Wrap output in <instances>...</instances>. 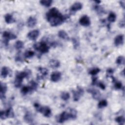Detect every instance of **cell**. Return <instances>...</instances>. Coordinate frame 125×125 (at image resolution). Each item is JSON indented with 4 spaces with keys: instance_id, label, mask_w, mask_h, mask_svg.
I'll use <instances>...</instances> for the list:
<instances>
[{
    "instance_id": "37",
    "label": "cell",
    "mask_w": 125,
    "mask_h": 125,
    "mask_svg": "<svg viewBox=\"0 0 125 125\" xmlns=\"http://www.w3.org/2000/svg\"><path fill=\"white\" fill-rule=\"evenodd\" d=\"M116 82L114 85V88L116 89H122L123 88V85L120 82Z\"/></svg>"
},
{
    "instance_id": "21",
    "label": "cell",
    "mask_w": 125,
    "mask_h": 125,
    "mask_svg": "<svg viewBox=\"0 0 125 125\" xmlns=\"http://www.w3.org/2000/svg\"><path fill=\"white\" fill-rule=\"evenodd\" d=\"M9 73V70L7 67H4L1 70V77L3 78H6L8 77Z\"/></svg>"
},
{
    "instance_id": "36",
    "label": "cell",
    "mask_w": 125,
    "mask_h": 125,
    "mask_svg": "<svg viewBox=\"0 0 125 125\" xmlns=\"http://www.w3.org/2000/svg\"><path fill=\"white\" fill-rule=\"evenodd\" d=\"M94 9L97 12L98 14H103L104 13V9L100 6L96 5L94 6Z\"/></svg>"
},
{
    "instance_id": "7",
    "label": "cell",
    "mask_w": 125,
    "mask_h": 125,
    "mask_svg": "<svg viewBox=\"0 0 125 125\" xmlns=\"http://www.w3.org/2000/svg\"><path fill=\"white\" fill-rule=\"evenodd\" d=\"M87 91L88 93L91 94L92 97L94 99L97 100L101 98V93L99 90L97 89L90 88V89H88L87 90Z\"/></svg>"
},
{
    "instance_id": "35",
    "label": "cell",
    "mask_w": 125,
    "mask_h": 125,
    "mask_svg": "<svg viewBox=\"0 0 125 125\" xmlns=\"http://www.w3.org/2000/svg\"><path fill=\"white\" fill-rule=\"evenodd\" d=\"M30 91V89L29 86H24L21 89V93L23 95L26 94H27Z\"/></svg>"
},
{
    "instance_id": "44",
    "label": "cell",
    "mask_w": 125,
    "mask_h": 125,
    "mask_svg": "<svg viewBox=\"0 0 125 125\" xmlns=\"http://www.w3.org/2000/svg\"><path fill=\"white\" fill-rule=\"evenodd\" d=\"M120 5L121 7L125 9V1H120L119 2Z\"/></svg>"
},
{
    "instance_id": "18",
    "label": "cell",
    "mask_w": 125,
    "mask_h": 125,
    "mask_svg": "<svg viewBox=\"0 0 125 125\" xmlns=\"http://www.w3.org/2000/svg\"><path fill=\"white\" fill-rule=\"evenodd\" d=\"M5 19L6 22L8 24L16 22L15 19L13 17L12 15L10 14H7L5 16Z\"/></svg>"
},
{
    "instance_id": "27",
    "label": "cell",
    "mask_w": 125,
    "mask_h": 125,
    "mask_svg": "<svg viewBox=\"0 0 125 125\" xmlns=\"http://www.w3.org/2000/svg\"><path fill=\"white\" fill-rule=\"evenodd\" d=\"M116 64L119 65H125V57L123 56H120L117 58L116 61Z\"/></svg>"
},
{
    "instance_id": "40",
    "label": "cell",
    "mask_w": 125,
    "mask_h": 125,
    "mask_svg": "<svg viewBox=\"0 0 125 125\" xmlns=\"http://www.w3.org/2000/svg\"><path fill=\"white\" fill-rule=\"evenodd\" d=\"M96 85H97V86L102 89L103 90H105L106 89V86L105 85L101 82H97Z\"/></svg>"
},
{
    "instance_id": "9",
    "label": "cell",
    "mask_w": 125,
    "mask_h": 125,
    "mask_svg": "<svg viewBox=\"0 0 125 125\" xmlns=\"http://www.w3.org/2000/svg\"><path fill=\"white\" fill-rule=\"evenodd\" d=\"M83 8V5L80 2H76L70 8V12L74 14L76 11L80 10Z\"/></svg>"
},
{
    "instance_id": "19",
    "label": "cell",
    "mask_w": 125,
    "mask_h": 125,
    "mask_svg": "<svg viewBox=\"0 0 125 125\" xmlns=\"http://www.w3.org/2000/svg\"><path fill=\"white\" fill-rule=\"evenodd\" d=\"M72 93H73V100L75 102H77L78 101L81 96H82V95L78 91H75V90H72Z\"/></svg>"
},
{
    "instance_id": "20",
    "label": "cell",
    "mask_w": 125,
    "mask_h": 125,
    "mask_svg": "<svg viewBox=\"0 0 125 125\" xmlns=\"http://www.w3.org/2000/svg\"><path fill=\"white\" fill-rule=\"evenodd\" d=\"M29 87L30 89V91H34L37 89L38 88V84L35 82L34 81H31L29 83Z\"/></svg>"
},
{
    "instance_id": "32",
    "label": "cell",
    "mask_w": 125,
    "mask_h": 125,
    "mask_svg": "<svg viewBox=\"0 0 125 125\" xmlns=\"http://www.w3.org/2000/svg\"><path fill=\"white\" fill-rule=\"evenodd\" d=\"M35 54L34 51L31 50H26L24 53V56L25 58H30L32 57Z\"/></svg>"
},
{
    "instance_id": "46",
    "label": "cell",
    "mask_w": 125,
    "mask_h": 125,
    "mask_svg": "<svg viewBox=\"0 0 125 125\" xmlns=\"http://www.w3.org/2000/svg\"><path fill=\"white\" fill-rule=\"evenodd\" d=\"M95 2L97 4H100L101 3V1H95Z\"/></svg>"
},
{
    "instance_id": "26",
    "label": "cell",
    "mask_w": 125,
    "mask_h": 125,
    "mask_svg": "<svg viewBox=\"0 0 125 125\" xmlns=\"http://www.w3.org/2000/svg\"><path fill=\"white\" fill-rule=\"evenodd\" d=\"M23 79L19 78L18 77H16L15 80L14 81V86L16 87L19 88L22 85V82H23Z\"/></svg>"
},
{
    "instance_id": "14",
    "label": "cell",
    "mask_w": 125,
    "mask_h": 125,
    "mask_svg": "<svg viewBox=\"0 0 125 125\" xmlns=\"http://www.w3.org/2000/svg\"><path fill=\"white\" fill-rule=\"evenodd\" d=\"M49 65L52 69H57L60 67V62L57 60L52 59L49 62Z\"/></svg>"
},
{
    "instance_id": "25",
    "label": "cell",
    "mask_w": 125,
    "mask_h": 125,
    "mask_svg": "<svg viewBox=\"0 0 125 125\" xmlns=\"http://www.w3.org/2000/svg\"><path fill=\"white\" fill-rule=\"evenodd\" d=\"M116 20V15L113 12H110L108 17V20L110 23L115 22Z\"/></svg>"
},
{
    "instance_id": "39",
    "label": "cell",
    "mask_w": 125,
    "mask_h": 125,
    "mask_svg": "<svg viewBox=\"0 0 125 125\" xmlns=\"http://www.w3.org/2000/svg\"><path fill=\"white\" fill-rule=\"evenodd\" d=\"M114 73V70L111 68L107 70V76H109L110 77L112 75V74Z\"/></svg>"
},
{
    "instance_id": "6",
    "label": "cell",
    "mask_w": 125,
    "mask_h": 125,
    "mask_svg": "<svg viewBox=\"0 0 125 125\" xmlns=\"http://www.w3.org/2000/svg\"><path fill=\"white\" fill-rule=\"evenodd\" d=\"M40 31L37 29L33 30L29 32L27 35V38L31 41H35L39 36Z\"/></svg>"
},
{
    "instance_id": "34",
    "label": "cell",
    "mask_w": 125,
    "mask_h": 125,
    "mask_svg": "<svg viewBox=\"0 0 125 125\" xmlns=\"http://www.w3.org/2000/svg\"><path fill=\"white\" fill-rule=\"evenodd\" d=\"M108 105V102L106 100H103L100 101L98 104V107L99 109H102L106 107H107Z\"/></svg>"
},
{
    "instance_id": "3",
    "label": "cell",
    "mask_w": 125,
    "mask_h": 125,
    "mask_svg": "<svg viewBox=\"0 0 125 125\" xmlns=\"http://www.w3.org/2000/svg\"><path fill=\"white\" fill-rule=\"evenodd\" d=\"M33 48L36 50H37L43 54L48 52L49 50V46L47 45V43L44 41L34 44L33 45Z\"/></svg>"
},
{
    "instance_id": "11",
    "label": "cell",
    "mask_w": 125,
    "mask_h": 125,
    "mask_svg": "<svg viewBox=\"0 0 125 125\" xmlns=\"http://www.w3.org/2000/svg\"><path fill=\"white\" fill-rule=\"evenodd\" d=\"M8 90V87L6 84L1 83V92H0V98L1 100L6 98V93Z\"/></svg>"
},
{
    "instance_id": "5",
    "label": "cell",
    "mask_w": 125,
    "mask_h": 125,
    "mask_svg": "<svg viewBox=\"0 0 125 125\" xmlns=\"http://www.w3.org/2000/svg\"><path fill=\"white\" fill-rule=\"evenodd\" d=\"M56 119L57 122L60 123H63L69 119H70V113L67 111L62 112L56 118Z\"/></svg>"
},
{
    "instance_id": "22",
    "label": "cell",
    "mask_w": 125,
    "mask_h": 125,
    "mask_svg": "<svg viewBox=\"0 0 125 125\" xmlns=\"http://www.w3.org/2000/svg\"><path fill=\"white\" fill-rule=\"evenodd\" d=\"M6 112L7 118H13L15 116L14 112L13 109L12 108H8L6 111Z\"/></svg>"
},
{
    "instance_id": "4",
    "label": "cell",
    "mask_w": 125,
    "mask_h": 125,
    "mask_svg": "<svg viewBox=\"0 0 125 125\" xmlns=\"http://www.w3.org/2000/svg\"><path fill=\"white\" fill-rule=\"evenodd\" d=\"M3 37L4 38L3 43L6 47L8 46V42L9 40H14L17 38V36L7 31H5L3 33Z\"/></svg>"
},
{
    "instance_id": "17",
    "label": "cell",
    "mask_w": 125,
    "mask_h": 125,
    "mask_svg": "<svg viewBox=\"0 0 125 125\" xmlns=\"http://www.w3.org/2000/svg\"><path fill=\"white\" fill-rule=\"evenodd\" d=\"M23 118L24 121L27 123L31 124L33 122V117L32 114L30 112H27L24 116Z\"/></svg>"
},
{
    "instance_id": "30",
    "label": "cell",
    "mask_w": 125,
    "mask_h": 125,
    "mask_svg": "<svg viewBox=\"0 0 125 125\" xmlns=\"http://www.w3.org/2000/svg\"><path fill=\"white\" fill-rule=\"evenodd\" d=\"M71 41L73 44L74 48L75 49H77L80 46V42L79 40L76 38H72L71 39Z\"/></svg>"
},
{
    "instance_id": "8",
    "label": "cell",
    "mask_w": 125,
    "mask_h": 125,
    "mask_svg": "<svg viewBox=\"0 0 125 125\" xmlns=\"http://www.w3.org/2000/svg\"><path fill=\"white\" fill-rule=\"evenodd\" d=\"M79 23L82 26L86 27L88 26L91 23L90 19L87 15H84L80 19Z\"/></svg>"
},
{
    "instance_id": "38",
    "label": "cell",
    "mask_w": 125,
    "mask_h": 125,
    "mask_svg": "<svg viewBox=\"0 0 125 125\" xmlns=\"http://www.w3.org/2000/svg\"><path fill=\"white\" fill-rule=\"evenodd\" d=\"M0 117L2 120H5L7 118L6 111H1L0 112Z\"/></svg>"
},
{
    "instance_id": "45",
    "label": "cell",
    "mask_w": 125,
    "mask_h": 125,
    "mask_svg": "<svg viewBox=\"0 0 125 125\" xmlns=\"http://www.w3.org/2000/svg\"><path fill=\"white\" fill-rule=\"evenodd\" d=\"M121 74H122V75L123 76H124V74H125V73H124V70H123L122 72H121Z\"/></svg>"
},
{
    "instance_id": "29",
    "label": "cell",
    "mask_w": 125,
    "mask_h": 125,
    "mask_svg": "<svg viewBox=\"0 0 125 125\" xmlns=\"http://www.w3.org/2000/svg\"><path fill=\"white\" fill-rule=\"evenodd\" d=\"M115 120L118 124H119V125H124L125 122V118L123 116H119L116 117V118L115 119Z\"/></svg>"
},
{
    "instance_id": "24",
    "label": "cell",
    "mask_w": 125,
    "mask_h": 125,
    "mask_svg": "<svg viewBox=\"0 0 125 125\" xmlns=\"http://www.w3.org/2000/svg\"><path fill=\"white\" fill-rule=\"evenodd\" d=\"M52 2L51 0H42L40 1L41 5L46 7H50L51 6Z\"/></svg>"
},
{
    "instance_id": "23",
    "label": "cell",
    "mask_w": 125,
    "mask_h": 125,
    "mask_svg": "<svg viewBox=\"0 0 125 125\" xmlns=\"http://www.w3.org/2000/svg\"><path fill=\"white\" fill-rule=\"evenodd\" d=\"M69 113L70 116V119L75 120L76 119L77 116V111L75 109H70Z\"/></svg>"
},
{
    "instance_id": "41",
    "label": "cell",
    "mask_w": 125,
    "mask_h": 125,
    "mask_svg": "<svg viewBox=\"0 0 125 125\" xmlns=\"http://www.w3.org/2000/svg\"><path fill=\"white\" fill-rule=\"evenodd\" d=\"M98 82V78L97 77H93L92 78V85H96L97 83Z\"/></svg>"
},
{
    "instance_id": "33",
    "label": "cell",
    "mask_w": 125,
    "mask_h": 125,
    "mask_svg": "<svg viewBox=\"0 0 125 125\" xmlns=\"http://www.w3.org/2000/svg\"><path fill=\"white\" fill-rule=\"evenodd\" d=\"M100 69H99L98 68H96L91 70L89 72V74L93 76H95L98 73H99L100 72Z\"/></svg>"
},
{
    "instance_id": "16",
    "label": "cell",
    "mask_w": 125,
    "mask_h": 125,
    "mask_svg": "<svg viewBox=\"0 0 125 125\" xmlns=\"http://www.w3.org/2000/svg\"><path fill=\"white\" fill-rule=\"evenodd\" d=\"M38 71L41 73V75L39 76V77H38V78H43L44 77L47 75L48 74V70L46 68H45L39 67L38 68Z\"/></svg>"
},
{
    "instance_id": "10",
    "label": "cell",
    "mask_w": 125,
    "mask_h": 125,
    "mask_svg": "<svg viewBox=\"0 0 125 125\" xmlns=\"http://www.w3.org/2000/svg\"><path fill=\"white\" fill-rule=\"evenodd\" d=\"M62 74L59 71H54L52 72L50 76V80L52 82H57L61 79Z\"/></svg>"
},
{
    "instance_id": "43",
    "label": "cell",
    "mask_w": 125,
    "mask_h": 125,
    "mask_svg": "<svg viewBox=\"0 0 125 125\" xmlns=\"http://www.w3.org/2000/svg\"><path fill=\"white\" fill-rule=\"evenodd\" d=\"M15 61L16 62H22L23 61V59H22V58H21V57L20 55H18L15 57Z\"/></svg>"
},
{
    "instance_id": "2",
    "label": "cell",
    "mask_w": 125,
    "mask_h": 125,
    "mask_svg": "<svg viewBox=\"0 0 125 125\" xmlns=\"http://www.w3.org/2000/svg\"><path fill=\"white\" fill-rule=\"evenodd\" d=\"M34 107L36 109V110L44 115L46 117H50L52 114L51 109L48 107H41L38 103H35Z\"/></svg>"
},
{
    "instance_id": "1",
    "label": "cell",
    "mask_w": 125,
    "mask_h": 125,
    "mask_svg": "<svg viewBox=\"0 0 125 125\" xmlns=\"http://www.w3.org/2000/svg\"><path fill=\"white\" fill-rule=\"evenodd\" d=\"M46 18L52 26H57L63 23L69 17L61 14L56 8H53L47 13Z\"/></svg>"
},
{
    "instance_id": "12",
    "label": "cell",
    "mask_w": 125,
    "mask_h": 125,
    "mask_svg": "<svg viewBox=\"0 0 125 125\" xmlns=\"http://www.w3.org/2000/svg\"><path fill=\"white\" fill-rule=\"evenodd\" d=\"M124 36L122 34L118 35L114 39V45L116 47H119L124 44Z\"/></svg>"
},
{
    "instance_id": "13",
    "label": "cell",
    "mask_w": 125,
    "mask_h": 125,
    "mask_svg": "<svg viewBox=\"0 0 125 125\" xmlns=\"http://www.w3.org/2000/svg\"><path fill=\"white\" fill-rule=\"evenodd\" d=\"M37 22V21L36 18L31 16L28 19L27 21V25L28 27L30 28H32L36 25Z\"/></svg>"
},
{
    "instance_id": "28",
    "label": "cell",
    "mask_w": 125,
    "mask_h": 125,
    "mask_svg": "<svg viewBox=\"0 0 125 125\" xmlns=\"http://www.w3.org/2000/svg\"><path fill=\"white\" fill-rule=\"evenodd\" d=\"M61 98L64 101H68L70 98V94L68 92H63L61 93Z\"/></svg>"
},
{
    "instance_id": "42",
    "label": "cell",
    "mask_w": 125,
    "mask_h": 125,
    "mask_svg": "<svg viewBox=\"0 0 125 125\" xmlns=\"http://www.w3.org/2000/svg\"><path fill=\"white\" fill-rule=\"evenodd\" d=\"M119 26L121 28H124L125 27V21L124 20H121L119 23Z\"/></svg>"
},
{
    "instance_id": "31",
    "label": "cell",
    "mask_w": 125,
    "mask_h": 125,
    "mask_svg": "<svg viewBox=\"0 0 125 125\" xmlns=\"http://www.w3.org/2000/svg\"><path fill=\"white\" fill-rule=\"evenodd\" d=\"M24 47V43L21 41H17L15 44V47L17 50H20Z\"/></svg>"
},
{
    "instance_id": "15",
    "label": "cell",
    "mask_w": 125,
    "mask_h": 125,
    "mask_svg": "<svg viewBox=\"0 0 125 125\" xmlns=\"http://www.w3.org/2000/svg\"><path fill=\"white\" fill-rule=\"evenodd\" d=\"M58 36L63 40H69L70 37L68 34V33L66 32L65 30H61L58 32Z\"/></svg>"
}]
</instances>
